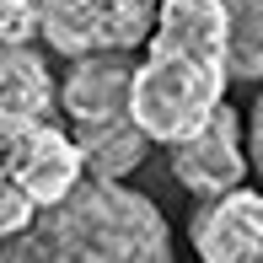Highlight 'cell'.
<instances>
[{
	"instance_id": "cell-1",
	"label": "cell",
	"mask_w": 263,
	"mask_h": 263,
	"mask_svg": "<svg viewBox=\"0 0 263 263\" xmlns=\"http://www.w3.org/2000/svg\"><path fill=\"white\" fill-rule=\"evenodd\" d=\"M145 43V65L129 70L124 107L151 145H172L226 102V16L215 0H156Z\"/></svg>"
},
{
	"instance_id": "cell-2",
	"label": "cell",
	"mask_w": 263,
	"mask_h": 263,
	"mask_svg": "<svg viewBox=\"0 0 263 263\" xmlns=\"http://www.w3.org/2000/svg\"><path fill=\"white\" fill-rule=\"evenodd\" d=\"M32 263H172V226L124 177H81L32 215Z\"/></svg>"
},
{
	"instance_id": "cell-3",
	"label": "cell",
	"mask_w": 263,
	"mask_h": 263,
	"mask_svg": "<svg viewBox=\"0 0 263 263\" xmlns=\"http://www.w3.org/2000/svg\"><path fill=\"white\" fill-rule=\"evenodd\" d=\"M156 22V0H38V38L54 54L81 59L102 49H135Z\"/></svg>"
},
{
	"instance_id": "cell-4",
	"label": "cell",
	"mask_w": 263,
	"mask_h": 263,
	"mask_svg": "<svg viewBox=\"0 0 263 263\" xmlns=\"http://www.w3.org/2000/svg\"><path fill=\"white\" fill-rule=\"evenodd\" d=\"M0 172L43 210L81 183V156L54 118L0 113Z\"/></svg>"
},
{
	"instance_id": "cell-5",
	"label": "cell",
	"mask_w": 263,
	"mask_h": 263,
	"mask_svg": "<svg viewBox=\"0 0 263 263\" xmlns=\"http://www.w3.org/2000/svg\"><path fill=\"white\" fill-rule=\"evenodd\" d=\"M166 166H172V177L194 199H215V194H226V188H236L247 177V145H242V118H236V107L220 102L194 135L172 140V145H166Z\"/></svg>"
},
{
	"instance_id": "cell-6",
	"label": "cell",
	"mask_w": 263,
	"mask_h": 263,
	"mask_svg": "<svg viewBox=\"0 0 263 263\" xmlns=\"http://www.w3.org/2000/svg\"><path fill=\"white\" fill-rule=\"evenodd\" d=\"M188 231L199 263H263V199L236 183L204 199Z\"/></svg>"
},
{
	"instance_id": "cell-7",
	"label": "cell",
	"mask_w": 263,
	"mask_h": 263,
	"mask_svg": "<svg viewBox=\"0 0 263 263\" xmlns=\"http://www.w3.org/2000/svg\"><path fill=\"white\" fill-rule=\"evenodd\" d=\"M129 70H135L129 49L81 54L76 65H70V81L54 86V102L70 113V124H81V118H107V113H129V107H124Z\"/></svg>"
},
{
	"instance_id": "cell-8",
	"label": "cell",
	"mask_w": 263,
	"mask_h": 263,
	"mask_svg": "<svg viewBox=\"0 0 263 263\" xmlns=\"http://www.w3.org/2000/svg\"><path fill=\"white\" fill-rule=\"evenodd\" d=\"M70 145H76V156H81V177H129L151 156V135L129 113L81 118V124L70 129Z\"/></svg>"
},
{
	"instance_id": "cell-9",
	"label": "cell",
	"mask_w": 263,
	"mask_h": 263,
	"mask_svg": "<svg viewBox=\"0 0 263 263\" xmlns=\"http://www.w3.org/2000/svg\"><path fill=\"white\" fill-rule=\"evenodd\" d=\"M0 113L22 118L54 113V76L32 43H0Z\"/></svg>"
},
{
	"instance_id": "cell-10",
	"label": "cell",
	"mask_w": 263,
	"mask_h": 263,
	"mask_svg": "<svg viewBox=\"0 0 263 263\" xmlns=\"http://www.w3.org/2000/svg\"><path fill=\"white\" fill-rule=\"evenodd\" d=\"M226 16V76L258 81L263 76V0H215Z\"/></svg>"
},
{
	"instance_id": "cell-11",
	"label": "cell",
	"mask_w": 263,
	"mask_h": 263,
	"mask_svg": "<svg viewBox=\"0 0 263 263\" xmlns=\"http://www.w3.org/2000/svg\"><path fill=\"white\" fill-rule=\"evenodd\" d=\"M32 215H38V204H32V199L22 194L6 172H0V236H6V242H11V236H22V231L32 226Z\"/></svg>"
},
{
	"instance_id": "cell-12",
	"label": "cell",
	"mask_w": 263,
	"mask_h": 263,
	"mask_svg": "<svg viewBox=\"0 0 263 263\" xmlns=\"http://www.w3.org/2000/svg\"><path fill=\"white\" fill-rule=\"evenodd\" d=\"M38 38V0H0V43Z\"/></svg>"
}]
</instances>
